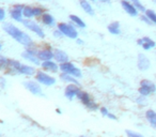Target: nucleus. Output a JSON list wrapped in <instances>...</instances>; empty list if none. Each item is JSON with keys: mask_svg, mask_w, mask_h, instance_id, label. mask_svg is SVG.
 <instances>
[{"mask_svg": "<svg viewBox=\"0 0 156 137\" xmlns=\"http://www.w3.org/2000/svg\"><path fill=\"white\" fill-rule=\"evenodd\" d=\"M3 30H5L10 37L13 38L16 42L20 43L22 45L26 46L27 48L31 47V46L33 45V40L30 38V35L25 33L24 31H22L20 28L14 26L13 24H10V23L5 24L3 25Z\"/></svg>", "mask_w": 156, "mask_h": 137, "instance_id": "f257e3e1", "label": "nucleus"}, {"mask_svg": "<svg viewBox=\"0 0 156 137\" xmlns=\"http://www.w3.org/2000/svg\"><path fill=\"white\" fill-rule=\"evenodd\" d=\"M59 69L62 71V73L72 75V76L77 77V78H81V76H83V73H81L80 69H78L77 67H75V65H74L72 62H69V61L64 62V63H61Z\"/></svg>", "mask_w": 156, "mask_h": 137, "instance_id": "f03ea898", "label": "nucleus"}, {"mask_svg": "<svg viewBox=\"0 0 156 137\" xmlns=\"http://www.w3.org/2000/svg\"><path fill=\"white\" fill-rule=\"evenodd\" d=\"M156 92V86L153 81L149 79H143L140 81V87H139V94L141 96H147L151 93Z\"/></svg>", "mask_w": 156, "mask_h": 137, "instance_id": "7ed1b4c3", "label": "nucleus"}, {"mask_svg": "<svg viewBox=\"0 0 156 137\" xmlns=\"http://www.w3.org/2000/svg\"><path fill=\"white\" fill-rule=\"evenodd\" d=\"M77 98H78V100L80 101V102L83 103L88 109H90V110H96V109H98V104L94 102L93 99L91 98V96H90L89 93H87V92L79 91L77 94Z\"/></svg>", "mask_w": 156, "mask_h": 137, "instance_id": "20e7f679", "label": "nucleus"}, {"mask_svg": "<svg viewBox=\"0 0 156 137\" xmlns=\"http://www.w3.org/2000/svg\"><path fill=\"white\" fill-rule=\"evenodd\" d=\"M58 30H60L64 37H67L69 39H77L78 38V31L76 30L75 27L69 24H66V23L58 24Z\"/></svg>", "mask_w": 156, "mask_h": 137, "instance_id": "39448f33", "label": "nucleus"}, {"mask_svg": "<svg viewBox=\"0 0 156 137\" xmlns=\"http://www.w3.org/2000/svg\"><path fill=\"white\" fill-rule=\"evenodd\" d=\"M23 24H24V26L26 27V28H28L30 31L34 32L35 34L41 38V39L45 38V32H44V30L41 28V26H39L35 22H33V20H23Z\"/></svg>", "mask_w": 156, "mask_h": 137, "instance_id": "423d86ee", "label": "nucleus"}, {"mask_svg": "<svg viewBox=\"0 0 156 137\" xmlns=\"http://www.w3.org/2000/svg\"><path fill=\"white\" fill-rule=\"evenodd\" d=\"M35 79H37V81H39L41 85L47 86V87H49V86H52L55 83H56V79H55L54 77H51L50 75H48L47 73L42 72V71H40V72H37V75H35Z\"/></svg>", "mask_w": 156, "mask_h": 137, "instance_id": "0eeeda50", "label": "nucleus"}, {"mask_svg": "<svg viewBox=\"0 0 156 137\" xmlns=\"http://www.w3.org/2000/svg\"><path fill=\"white\" fill-rule=\"evenodd\" d=\"M24 86L27 90L31 92L32 94L37 96H43V91H42V88L40 86V84L35 83L33 81H25Z\"/></svg>", "mask_w": 156, "mask_h": 137, "instance_id": "6e6552de", "label": "nucleus"}, {"mask_svg": "<svg viewBox=\"0 0 156 137\" xmlns=\"http://www.w3.org/2000/svg\"><path fill=\"white\" fill-rule=\"evenodd\" d=\"M137 67L140 71H147L151 67V61L144 54H139L137 58Z\"/></svg>", "mask_w": 156, "mask_h": 137, "instance_id": "1a4fd4ad", "label": "nucleus"}, {"mask_svg": "<svg viewBox=\"0 0 156 137\" xmlns=\"http://www.w3.org/2000/svg\"><path fill=\"white\" fill-rule=\"evenodd\" d=\"M79 91H80V90H79V86L73 85V84H69L64 90V96H65V98L69 99V100H73L74 98L77 96V94Z\"/></svg>", "mask_w": 156, "mask_h": 137, "instance_id": "9d476101", "label": "nucleus"}, {"mask_svg": "<svg viewBox=\"0 0 156 137\" xmlns=\"http://www.w3.org/2000/svg\"><path fill=\"white\" fill-rule=\"evenodd\" d=\"M25 5H16L13 7V9L11 10V17L13 18L14 20L16 22H20V23H23V9H24Z\"/></svg>", "mask_w": 156, "mask_h": 137, "instance_id": "9b49d317", "label": "nucleus"}, {"mask_svg": "<svg viewBox=\"0 0 156 137\" xmlns=\"http://www.w3.org/2000/svg\"><path fill=\"white\" fill-rule=\"evenodd\" d=\"M37 52H35V50H32V49H30V48H27V49L23 52L22 56L24 59H26V60L30 61V62H32L37 65V64H40V60H39V58H37Z\"/></svg>", "mask_w": 156, "mask_h": 137, "instance_id": "f8f14e48", "label": "nucleus"}, {"mask_svg": "<svg viewBox=\"0 0 156 137\" xmlns=\"http://www.w3.org/2000/svg\"><path fill=\"white\" fill-rule=\"evenodd\" d=\"M137 44L138 45H140L141 47L143 48L144 50H149L151 49V48L155 47L156 46V43L153 41V40H151L150 38H141V39H138L137 40Z\"/></svg>", "mask_w": 156, "mask_h": 137, "instance_id": "ddd939ff", "label": "nucleus"}, {"mask_svg": "<svg viewBox=\"0 0 156 137\" xmlns=\"http://www.w3.org/2000/svg\"><path fill=\"white\" fill-rule=\"evenodd\" d=\"M121 5L124 9V11L130 16H137L138 15V10L132 5V2L127 1V0H121Z\"/></svg>", "mask_w": 156, "mask_h": 137, "instance_id": "4468645a", "label": "nucleus"}, {"mask_svg": "<svg viewBox=\"0 0 156 137\" xmlns=\"http://www.w3.org/2000/svg\"><path fill=\"white\" fill-rule=\"evenodd\" d=\"M52 54H54V59L57 61V62L60 63V64L61 63H64V62H67V61H69V55H67L65 52H63V50L55 49L54 52H52Z\"/></svg>", "mask_w": 156, "mask_h": 137, "instance_id": "2eb2a0df", "label": "nucleus"}, {"mask_svg": "<svg viewBox=\"0 0 156 137\" xmlns=\"http://www.w3.org/2000/svg\"><path fill=\"white\" fill-rule=\"evenodd\" d=\"M39 60L41 61H47V60H51L54 58V54H52V50L49 49H42L39 50L37 54Z\"/></svg>", "mask_w": 156, "mask_h": 137, "instance_id": "dca6fc26", "label": "nucleus"}, {"mask_svg": "<svg viewBox=\"0 0 156 137\" xmlns=\"http://www.w3.org/2000/svg\"><path fill=\"white\" fill-rule=\"evenodd\" d=\"M42 67H43L44 70L48 71V72H52V73H56L57 71L59 70V67L57 65V63L51 60L43 61V62H42Z\"/></svg>", "mask_w": 156, "mask_h": 137, "instance_id": "f3484780", "label": "nucleus"}, {"mask_svg": "<svg viewBox=\"0 0 156 137\" xmlns=\"http://www.w3.org/2000/svg\"><path fill=\"white\" fill-rule=\"evenodd\" d=\"M18 73L20 74H24L27 75V76H31V75L35 74V69L33 67H30V65L27 64H20V69H18Z\"/></svg>", "mask_w": 156, "mask_h": 137, "instance_id": "a211bd4d", "label": "nucleus"}, {"mask_svg": "<svg viewBox=\"0 0 156 137\" xmlns=\"http://www.w3.org/2000/svg\"><path fill=\"white\" fill-rule=\"evenodd\" d=\"M79 3H80L81 8H83V11L87 14H89V15H91V16H93L94 14H95L94 13V9L92 8L91 3H90L88 0H79Z\"/></svg>", "mask_w": 156, "mask_h": 137, "instance_id": "6ab92c4d", "label": "nucleus"}, {"mask_svg": "<svg viewBox=\"0 0 156 137\" xmlns=\"http://www.w3.org/2000/svg\"><path fill=\"white\" fill-rule=\"evenodd\" d=\"M145 118L149 121V123L151 124L152 128H154L156 130V113L152 109H149L145 113Z\"/></svg>", "mask_w": 156, "mask_h": 137, "instance_id": "aec40b11", "label": "nucleus"}, {"mask_svg": "<svg viewBox=\"0 0 156 137\" xmlns=\"http://www.w3.org/2000/svg\"><path fill=\"white\" fill-rule=\"evenodd\" d=\"M108 31L111 33V34H115V35L120 34V32H121V26H120V23L119 22H112L111 24H109Z\"/></svg>", "mask_w": 156, "mask_h": 137, "instance_id": "412c9836", "label": "nucleus"}, {"mask_svg": "<svg viewBox=\"0 0 156 137\" xmlns=\"http://www.w3.org/2000/svg\"><path fill=\"white\" fill-rule=\"evenodd\" d=\"M60 78L62 79L63 81L67 83V84H73V85L79 86V83H78V81L76 79V77L72 76V75H69V74H65V73H62V74L60 75Z\"/></svg>", "mask_w": 156, "mask_h": 137, "instance_id": "4be33fe9", "label": "nucleus"}, {"mask_svg": "<svg viewBox=\"0 0 156 137\" xmlns=\"http://www.w3.org/2000/svg\"><path fill=\"white\" fill-rule=\"evenodd\" d=\"M42 22H43V24H45L46 26H54L55 25V18L52 15H50L49 13H44L43 15H42Z\"/></svg>", "mask_w": 156, "mask_h": 137, "instance_id": "5701e85b", "label": "nucleus"}, {"mask_svg": "<svg viewBox=\"0 0 156 137\" xmlns=\"http://www.w3.org/2000/svg\"><path fill=\"white\" fill-rule=\"evenodd\" d=\"M69 20H72V23H73V24H75L76 26L79 27V28H86V23L83 22L80 17H78L77 15H74V14H72V15H69Z\"/></svg>", "mask_w": 156, "mask_h": 137, "instance_id": "b1692460", "label": "nucleus"}, {"mask_svg": "<svg viewBox=\"0 0 156 137\" xmlns=\"http://www.w3.org/2000/svg\"><path fill=\"white\" fill-rule=\"evenodd\" d=\"M23 16L26 20H30L31 17H33V8L29 7V5H25L23 9Z\"/></svg>", "mask_w": 156, "mask_h": 137, "instance_id": "393cba45", "label": "nucleus"}, {"mask_svg": "<svg viewBox=\"0 0 156 137\" xmlns=\"http://www.w3.org/2000/svg\"><path fill=\"white\" fill-rule=\"evenodd\" d=\"M145 16L151 20L152 24H156V13L153 10H145Z\"/></svg>", "mask_w": 156, "mask_h": 137, "instance_id": "a878e982", "label": "nucleus"}, {"mask_svg": "<svg viewBox=\"0 0 156 137\" xmlns=\"http://www.w3.org/2000/svg\"><path fill=\"white\" fill-rule=\"evenodd\" d=\"M129 2H132V5L136 8L138 11L141 12H145V8L142 3L140 2V0H129Z\"/></svg>", "mask_w": 156, "mask_h": 137, "instance_id": "bb28decb", "label": "nucleus"}, {"mask_svg": "<svg viewBox=\"0 0 156 137\" xmlns=\"http://www.w3.org/2000/svg\"><path fill=\"white\" fill-rule=\"evenodd\" d=\"M45 13L43 8H33V16H42Z\"/></svg>", "mask_w": 156, "mask_h": 137, "instance_id": "cd10ccee", "label": "nucleus"}, {"mask_svg": "<svg viewBox=\"0 0 156 137\" xmlns=\"http://www.w3.org/2000/svg\"><path fill=\"white\" fill-rule=\"evenodd\" d=\"M125 133H126V135H127V137H143V135L139 134V133H137V132H134V131L126 130Z\"/></svg>", "mask_w": 156, "mask_h": 137, "instance_id": "c85d7f7f", "label": "nucleus"}, {"mask_svg": "<svg viewBox=\"0 0 156 137\" xmlns=\"http://www.w3.org/2000/svg\"><path fill=\"white\" fill-rule=\"evenodd\" d=\"M7 86V79L5 77H0V92L2 91Z\"/></svg>", "mask_w": 156, "mask_h": 137, "instance_id": "c756f323", "label": "nucleus"}, {"mask_svg": "<svg viewBox=\"0 0 156 137\" xmlns=\"http://www.w3.org/2000/svg\"><path fill=\"white\" fill-rule=\"evenodd\" d=\"M5 11L2 8H0V22L5 20Z\"/></svg>", "mask_w": 156, "mask_h": 137, "instance_id": "7c9ffc66", "label": "nucleus"}, {"mask_svg": "<svg viewBox=\"0 0 156 137\" xmlns=\"http://www.w3.org/2000/svg\"><path fill=\"white\" fill-rule=\"evenodd\" d=\"M140 18H141V20H143V22L145 23V24H147V25H152L151 20H150L149 18H147V16H145V15H142V16H141Z\"/></svg>", "mask_w": 156, "mask_h": 137, "instance_id": "2f4dec72", "label": "nucleus"}, {"mask_svg": "<svg viewBox=\"0 0 156 137\" xmlns=\"http://www.w3.org/2000/svg\"><path fill=\"white\" fill-rule=\"evenodd\" d=\"M101 114H102L103 116H105V117H107V115L109 114V111L106 107H102V108H101Z\"/></svg>", "mask_w": 156, "mask_h": 137, "instance_id": "473e14b6", "label": "nucleus"}, {"mask_svg": "<svg viewBox=\"0 0 156 137\" xmlns=\"http://www.w3.org/2000/svg\"><path fill=\"white\" fill-rule=\"evenodd\" d=\"M54 34H55V37H56V38H61V37L63 35L62 33H61V31H60V30H58V29H57V30L55 31Z\"/></svg>", "mask_w": 156, "mask_h": 137, "instance_id": "72a5a7b5", "label": "nucleus"}, {"mask_svg": "<svg viewBox=\"0 0 156 137\" xmlns=\"http://www.w3.org/2000/svg\"><path fill=\"white\" fill-rule=\"evenodd\" d=\"M107 117L109 118V119H113V120H117V117H115L113 114H111V113H109L108 115H107Z\"/></svg>", "mask_w": 156, "mask_h": 137, "instance_id": "f704fd0d", "label": "nucleus"}, {"mask_svg": "<svg viewBox=\"0 0 156 137\" xmlns=\"http://www.w3.org/2000/svg\"><path fill=\"white\" fill-rule=\"evenodd\" d=\"M76 42H77L78 44H83V40H80V39H77V40H76Z\"/></svg>", "mask_w": 156, "mask_h": 137, "instance_id": "c9c22d12", "label": "nucleus"}, {"mask_svg": "<svg viewBox=\"0 0 156 137\" xmlns=\"http://www.w3.org/2000/svg\"><path fill=\"white\" fill-rule=\"evenodd\" d=\"M95 1V0H94ZM100 1H102V2H109V0H100Z\"/></svg>", "mask_w": 156, "mask_h": 137, "instance_id": "e433bc0d", "label": "nucleus"}, {"mask_svg": "<svg viewBox=\"0 0 156 137\" xmlns=\"http://www.w3.org/2000/svg\"><path fill=\"white\" fill-rule=\"evenodd\" d=\"M1 48H2V44H1V42H0V50H1Z\"/></svg>", "mask_w": 156, "mask_h": 137, "instance_id": "4c0bfd02", "label": "nucleus"}, {"mask_svg": "<svg viewBox=\"0 0 156 137\" xmlns=\"http://www.w3.org/2000/svg\"><path fill=\"white\" fill-rule=\"evenodd\" d=\"M39 1H45V0H39Z\"/></svg>", "mask_w": 156, "mask_h": 137, "instance_id": "58836bf2", "label": "nucleus"}, {"mask_svg": "<svg viewBox=\"0 0 156 137\" xmlns=\"http://www.w3.org/2000/svg\"><path fill=\"white\" fill-rule=\"evenodd\" d=\"M80 137H87V136H80Z\"/></svg>", "mask_w": 156, "mask_h": 137, "instance_id": "ea45409f", "label": "nucleus"}]
</instances>
